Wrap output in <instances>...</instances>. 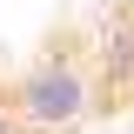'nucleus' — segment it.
<instances>
[{
    "label": "nucleus",
    "instance_id": "f257e3e1",
    "mask_svg": "<svg viewBox=\"0 0 134 134\" xmlns=\"http://www.w3.org/2000/svg\"><path fill=\"white\" fill-rule=\"evenodd\" d=\"M94 100H100L94 67L74 60L67 47L40 54V60L14 81V114L27 121V134H67V127H81V121L94 114Z\"/></svg>",
    "mask_w": 134,
    "mask_h": 134
},
{
    "label": "nucleus",
    "instance_id": "f03ea898",
    "mask_svg": "<svg viewBox=\"0 0 134 134\" xmlns=\"http://www.w3.org/2000/svg\"><path fill=\"white\" fill-rule=\"evenodd\" d=\"M94 81H107L114 94H134V20H107V27H100Z\"/></svg>",
    "mask_w": 134,
    "mask_h": 134
},
{
    "label": "nucleus",
    "instance_id": "7ed1b4c3",
    "mask_svg": "<svg viewBox=\"0 0 134 134\" xmlns=\"http://www.w3.org/2000/svg\"><path fill=\"white\" fill-rule=\"evenodd\" d=\"M0 134H27V121H20L14 107H0Z\"/></svg>",
    "mask_w": 134,
    "mask_h": 134
}]
</instances>
